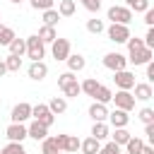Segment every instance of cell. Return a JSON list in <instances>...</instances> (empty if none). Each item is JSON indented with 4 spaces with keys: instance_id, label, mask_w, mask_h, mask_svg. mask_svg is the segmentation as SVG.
Returning a JSON list of instances; mask_svg holds the SVG:
<instances>
[{
    "instance_id": "f6af8a7d",
    "label": "cell",
    "mask_w": 154,
    "mask_h": 154,
    "mask_svg": "<svg viewBox=\"0 0 154 154\" xmlns=\"http://www.w3.org/2000/svg\"><path fill=\"white\" fill-rule=\"evenodd\" d=\"M147 77H149V79H154V63H152V60L147 63Z\"/></svg>"
},
{
    "instance_id": "f35d334b",
    "label": "cell",
    "mask_w": 154,
    "mask_h": 154,
    "mask_svg": "<svg viewBox=\"0 0 154 154\" xmlns=\"http://www.w3.org/2000/svg\"><path fill=\"white\" fill-rule=\"evenodd\" d=\"M140 120H142V123H154V111H152L149 106L142 108V111H140Z\"/></svg>"
},
{
    "instance_id": "7dc6e473",
    "label": "cell",
    "mask_w": 154,
    "mask_h": 154,
    "mask_svg": "<svg viewBox=\"0 0 154 154\" xmlns=\"http://www.w3.org/2000/svg\"><path fill=\"white\" fill-rule=\"evenodd\" d=\"M5 72H7V67H5V60H0V77H2Z\"/></svg>"
},
{
    "instance_id": "b9f144b4",
    "label": "cell",
    "mask_w": 154,
    "mask_h": 154,
    "mask_svg": "<svg viewBox=\"0 0 154 154\" xmlns=\"http://www.w3.org/2000/svg\"><path fill=\"white\" fill-rule=\"evenodd\" d=\"M55 144H58V152H65V147H67V135H55Z\"/></svg>"
},
{
    "instance_id": "bcb514c9",
    "label": "cell",
    "mask_w": 154,
    "mask_h": 154,
    "mask_svg": "<svg viewBox=\"0 0 154 154\" xmlns=\"http://www.w3.org/2000/svg\"><path fill=\"white\" fill-rule=\"evenodd\" d=\"M140 154H154V147H149V144H144V147H142V152H140Z\"/></svg>"
},
{
    "instance_id": "4316f807",
    "label": "cell",
    "mask_w": 154,
    "mask_h": 154,
    "mask_svg": "<svg viewBox=\"0 0 154 154\" xmlns=\"http://www.w3.org/2000/svg\"><path fill=\"white\" fill-rule=\"evenodd\" d=\"M41 19H43V24H51V26H55V24H58V19H60V14H58V10H55V7H51V10H43Z\"/></svg>"
},
{
    "instance_id": "836d02e7",
    "label": "cell",
    "mask_w": 154,
    "mask_h": 154,
    "mask_svg": "<svg viewBox=\"0 0 154 154\" xmlns=\"http://www.w3.org/2000/svg\"><path fill=\"white\" fill-rule=\"evenodd\" d=\"M87 31L89 34H101L103 31V22L101 19H89L87 22Z\"/></svg>"
},
{
    "instance_id": "5bb4252c",
    "label": "cell",
    "mask_w": 154,
    "mask_h": 154,
    "mask_svg": "<svg viewBox=\"0 0 154 154\" xmlns=\"http://www.w3.org/2000/svg\"><path fill=\"white\" fill-rule=\"evenodd\" d=\"M89 118H91V120H106V118H108V108H106V103L94 101V103L89 106Z\"/></svg>"
},
{
    "instance_id": "d6986e66",
    "label": "cell",
    "mask_w": 154,
    "mask_h": 154,
    "mask_svg": "<svg viewBox=\"0 0 154 154\" xmlns=\"http://www.w3.org/2000/svg\"><path fill=\"white\" fill-rule=\"evenodd\" d=\"M36 36H38L43 43H53L58 34H55V26H51V24H43V26L38 29V34H36Z\"/></svg>"
},
{
    "instance_id": "484cf974",
    "label": "cell",
    "mask_w": 154,
    "mask_h": 154,
    "mask_svg": "<svg viewBox=\"0 0 154 154\" xmlns=\"http://www.w3.org/2000/svg\"><path fill=\"white\" fill-rule=\"evenodd\" d=\"M111 137H113V140H111V142H116V144H118V147H123V144H125V142H128V140H130V132H128V130H125V128H116V130H113V135H111Z\"/></svg>"
},
{
    "instance_id": "8fae6325",
    "label": "cell",
    "mask_w": 154,
    "mask_h": 154,
    "mask_svg": "<svg viewBox=\"0 0 154 154\" xmlns=\"http://www.w3.org/2000/svg\"><path fill=\"white\" fill-rule=\"evenodd\" d=\"M26 72H29V77H31L34 82H41V79L48 75V65H46L43 60H34V63L29 65V70H26Z\"/></svg>"
},
{
    "instance_id": "f546056e",
    "label": "cell",
    "mask_w": 154,
    "mask_h": 154,
    "mask_svg": "<svg viewBox=\"0 0 154 154\" xmlns=\"http://www.w3.org/2000/svg\"><path fill=\"white\" fill-rule=\"evenodd\" d=\"M79 89H82V91H84L87 96H94V91L99 89V82H96L94 77H89V79H84V82L79 84Z\"/></svg>"
},
{
    "instance_id": "9a60e30c",
    "label": "cell",
    "mask_w": 154,
    "mask_h": 154,
    "mask_svg": "<svg viewBox=\"0 0 154 154\" xmlns=\"http://www.w3.org/2000/svg\"><path fill=\"white\" fill-rule=\"evenodd\" d=\"M46 106L51 108L53 116H58V113H65V111H67V99H65V96H53L51 103H46Z\"/></svg>"
},
{
    "instance_id": "c3c4849f",
    "label": "cell",
    "mask_w": 154,
    "mask_h": 154,
    "mask_svg": "<svg viewBox=\"0 0 154 154\" xmlns=\"http://www.w3.org/2000/svg\"><path fill=\"white\" fill-rule=\"evenodd\" d=\"M10 2H14V5H17V2H22V0H10Z\"/></svg>"
},
{
    "instance_id": "ee69618b",
    "label": "cell",
    "mask_w": 154,
    "mask_h": 154,
    "mask_svg": "<svg viewBox=\"0 0 154 154\" xmlns=\"http://www.w3.org/2000/svg\"><path fill=\"white\" fill-rule=\"evenodd\" d=\"M144 135L149 140H154V123H144Z\"/></svg>"
},
{
    "instance_id": "2e32d148",
    "label": "cell",
    "mask_w": 154,
    "mask_h": 154,
    "mask_svg": "<svg viewBox=\"0 0 154 154\" xmlns=\"http://www.w3.org/2000/svg\"><path fill=\"white\" fill-rule=\"evenodd\" d=\"M91 137L99 140V142L108 137V125H106V120H94V125H91Z\"/></svg>"
},
{
    "instance_id": "ba28073f",
    "label": "cell",
    "mask_w": 154,
    "mask_h": 154,
    "mask_svg": "<svg viewBox=\"0 0 154 154\" xmlns=\"http://www.w3.org/2000/svg\"><path fill=\"white\" fill-rule=\"evenodd\" d=\"M5 135H7L10 142H24L26 140V125L24 123H10L7 130H5Z\"/></svg>"
},
{
    "instance_id": "8992f818",
    "label": "cell",
    "mask_w": 154,
    "mask_h": 154,
    "mask_svg": "<svg viewBox=\"0 0 154 154\" xmlns=\"http://www.w3.org/2000/svg\"><path fill=\"white\" fill-rule=\"evenodd\" d=\"M125 65H128V58H125L123 53H106V55H103V67H108V70H113V72L125 70Z\"/></svg>"
},
{
    "instance_id": "4fadbf2b",
    "label": "cell",
    "mask_w": 154,
    "mask_h": 154,
    "mask_svg": "<svg viewBox=\"0 0 154 154\" xmlns=\"http://www.w3.org/2000/svg\"><path fill=\"white\" fill-rule=\"evenodd\" d=\"M26 137H34V140H36V142H41V140H43V137H48V128H46V125H41V123H36V120H34V123H31V125H29V128H26Z\"/></svg>"
},
{
    "instance_id": "d4e9b609",
    "label": "cell",
    "mask_w": 154,
    "mask_h": 154,
    "mask_svg": "<svg viewBox=\"0 0 154 154\" xmlns=\"http://www.w3.org/2000/svg\"><path fill=\"white\" fill-rule=\"evenodd\" d=\"M5 67H7V72H19V67H22V55H7L5 58Z\"/></svg>"
},
{
    "instance_id": "cb8c5ba5",
    "label": "cell",
    "mask_w": 154,
    "mask_h": 154,
    "mask_svg": "<svg viewBox=\"0 0 154 154\" xmlns=\"http://www.w3.org/2000/svg\"><path fill=\"white\" fill-rule=\"evenodd\" d=\"M7 48H10V53L12 55H24V51H26V43H24V38H12L10 43H7Z\"/></svg>"
},
{
    "instance_id": "60d3db41",
    "label": "cell",
    "mask_w": 154,
    "mask_h": 154,
    "mask_svg": "<svg viewBox=\"0 0 154 154\" xmlns=\"http://www.w3.org/2000/svg\"><path fill=\"white\" fill-rule=\"evenodd\" d=\"M142 41H144V46H147V48H154V29H152V26L147 29V36H144Z\"/></svg>"
},
{
    "instance_id": "74e56055",
    "label": "cell",
    "mask_w": 154,
    "mask_h": 154,
    "mask_svg": "<svg viewBox=\"0 0 154 154\" xmlns=\"http://www.w3.org/2000/svg\"><path fill=\"white\" fill-rule=\"evenodd\" d=\"M118 152H120V147H118L116 142H108V144H103L96 154H118Z\"/></svg>"
},
{
    "instance_id": "d590c367",
    "label": "cell",
    "mask_w": 154,
    "mask_h": 154,
    "mask_svg": "<svg viewBox=\"0 0 154 154\" xmlns=\"http://www.w3.org/2000/svg\"><path fill=\"white\" fill-rule=\"evenodd\" d=\"M29 2H31L34 10H41V12H43V10H51L55 0H29Z\"/></svg>"
},
{
    "instance_id": "30bf717a",
    "label": "cell",
    "mask_w": 154,
    "mask_h": 154,
    "mask_svg": "<svg viewBox=\"0 0 154 154\" xmlns=\"http://www.w3.org/2000/svg\"><path fill=\"white\" fill-rule=\"evenodd\" d=\"M113 82H116L118 89H132L135 87V75L128 72V70H118L116 77H113Z\"/></svg>"
},
{
    "instance_id": "7a4b0ae2",
    "label": "cell",
    "mask_w": 154,
    "mask_h": 154,
    "mask_svg": "<svg viewBox=\"0 0 154 154\" xmlns=\"http://www.w3.org/2000/svg\"><path fill=\"white\" fill-rule=\"evenodd\" d=\"M108 19H111V24H130L132 10H128L125 5H113V7H108Z\"/></svg>"
},
{
    "instance_id": "9c48e42d",
    "label": "cell",
    "mask_w": 154,
    "mask_h": 154,
    "mask_svg": "<svg viewBox=\"0 0 154 154\" xmlns=\"http://www.w3.org/2000/svg\"><path fill=\"white\" fill-rule=\"evenodd\" d=\"M29 116H31V103H26V101H19V103L12 108V113H10L12 123H24Z\"/></svg>"
},
{
    "instance_id": "f907efd6",
    "label": "cell",
    "mask_w": 154,
    "mask_h": 154,
    "mask_svg": "<svg viewBox=\"0 0 154 154\" xmlns=\"http://www.w3.org/2000/svg\"><path fill=\"white\" fill-rule=\"evenodd\" d=\"M55 154H60V152H55Z\"/></svg>"
},
{
    "instance_id": "ffe728a7",
    "label": "cell",
    "mask_w": 154,
    "mask_h": 154,
    "mask_svg": "<svg viewBox=\"0 0 154 154\" xmlns=\"http://www.w3.org/2000/svg\"><path fill=\"white\" fill-rule=\"evenodd\" d=\"M79 149H82L84 154H96V152L101 149V142H99V140H94V137H87V140H82V142H79Z\"/></svg>"
},
{
    "instance_id": "7c38bea8",
    "label": "cell",
    "mask_w": 154,
    "mask_h": 154,
    "mask_svg": "<svg viewBox=\"0 0 154 154\" xmlns=\"http://www.w3.org/2000/svg\"><path fill=\"white\" fill-rule=\"evenodd\" d=\"M128 111H120V108H116V111H111L108 113V123L113 125V128H125L128 125Z\"/></svg>"
},
{
    "instance_id": "4dcf8cb0",
    "label": "cell",
    "mask_w": 154,
    "mask_h": 154,
    "mask_svg": "<svg viewBox=\"0 0 154 154\" xmlns=\"http://www.w3.org/2000/svg\"><path fill=\"white\" fill-rule=\"evenodd\" d=\"M125 7L135 10V12H144V10H149V0H125Z\"/></svg>"
},
{
    "instance_id": "52a82bcc",
    "label": "cell",
    "mask_w": 154,
    "mask_h": 154,
    "mask_svg": "<svg viewBox=\"0 0 154 154\" xmlns=\"http://www.w3.org/2000/svg\"><path fill=\"white\" fill-rule=\"evenodd\" d=\"M108 38H111L113 43H125V41L130 38L128 24H111V26H108Z\"/></svg>"
},
{
    "instance_id": "7bdbcfd3",
    "label": "cell",
    "mask_w": 154,
    "mask_h": 154,
    "mask_svg": "<svg viewBox=\"0 0 154 154\" xmlns=\"http://www.w3.org/2000/svg\"><path fill=\"white\" fill-rule=\"evenodd\" d=\"M144 24H147V26L154 24V10H144Z\"/></svg>"
},
{
    "instance_id": "e575fe53",
    "label": "cell",
    "mask_w": 154,
    "mask_h": 154,
    "mask_svg": "<svg viewBox=\"0 0 154 154\" xmlns=\"http://www.w3.org/2000/svg\"><path fill=\"white\" fill-rule=\"evenodd\" d=\"M75 79H77V77H75V72H70V70H67V72H63V75H58V87L63 89L65 84H70V82H75Z\"/></svg>"
},
{
    "instance_id": "ac0fdd59",
    "label": "cell",
    "mask_w": 154,
    "mask_h": 154,
    "mask_svg": "<svg viewBox=\"0 0 154 154\" xmlns=\"http://www.w3.org/2000/svg\"><path fill=\"white\" fill-rule=\"evenodd\" d=\"M135 99H140V101H147V99H152V87L147 84V82H135Z\"/></svg>"
},
{
    "instance_id": "ab89813d",
    "label": "cell",
    "mask_w": 154,
    "mask_h": 154,
    "mask_svg": "<svg viewBox=\"0 0 154 154\" xmlns=\"http://www.w3.org/2000/svg\"><path fill=\"white\" fill-rule=\"evenodd\" d=\"M82 5H84V10H89V12H99V10H101V0H82Z\"/></svg>"
},
{
    "instance_id": "d6a6232c",
    "label": "cell",
    "mask_w": 154,
    "mask_h": 154,
    "mask_svg": "<svg viewBox=\"0 0 154 154\" xmlns=\"http://www.w3.org/2000/svg\"><path fill=\"white\" fill-rule=\"evenodd\" d=\"M63 94H65V96H77V94H82V89H79V82L75 79V82L65 84V87H63Z\"/></svg>"
},
{
    "instance_id": "f1b7e54d",
    "label": "cell",
    "mask_w": 154,
    "mask_h": 154,
    "mask_svg": "<svg viewBox=\"0 0 154 154\" xmlns=\"http://www.w3.org/2000/svg\"><path fill=\"white\" fill-rule=\"evenodd\" d=\"M0 154H26V149L22 147V142H7L0 149Z\"/></svg>"
},
{
    "instance_id": "83f0119b",
    "label": "cell",
    "mask_w": 154,
    "mask_h": 154,
    "mask_svg": "<svg viewBox=\"0 0 154 154\" xmlns=\"http://www.w3.org/2000/svg\"><path fill=\"white\" fill-rule=\"evenodd\" d=\"M55 152H58L55 137H43L41 140V154H55Z\"/></svg>"
},
{
    "instance_id": "44dd1931",
    "label": "cell",
    "mask_w": 154,
    "mask_h": 154,
    "mask_svg": "<svg viewBox=\"0 0 154 154\" xmlns=\"http://www.w3.org/2000/svg\"><path fill=\"white\" fill-rule=\"evenodd\" d=\"M75 10H77L75 0H60V2H58V14H60V17H72Z\"/></svg>"
},
{
    "instance_id": "6da1fadb",
    "label": "cell",
    "mask_w": 154,
    "mask_h": 154,
    "mask_svg": "<svg viewBox=\"0 0 154 154\" xmlns=\"http://www.w3.org/2000/svg\"><path fill=\"white\" fill-rule=\"evenodd\" d=\"M24 43H26V51H24V53L31 58V63H34V60H43V55H46V43H43L36 34H34V36H26Z\"/></svg>"
},
{
    "instance_id": "277c9868",
    "label": "cell",
    "mask_w": 154,
    "mask_h": 154,
    "mask_svg": "<svg viewBox=\"0 0 154 154\" xmlns=\"http://www.w3.org/2000/svg\"><path fill=\"white\" fill-rule=\"evenodd\" d=\"M111 101H113L116 108H120V111H130V108H135V96H132L128 89H118V91L111 96Z\"/></svg>"
},
{
    "instance_id": "3957f363",
    "label": "cell",
    "mask_w": 154,
    "mask_h": 154,
    "mask_svg": "<svg viewBox=\"0 0 154 154\" xmlns=\"http://www.w3.org/2000/svg\"><path fill=\"white\" fill-rule=\"evenodd\" d=\"M31 116H34L36 123H41V125H46V128H51L53 120H55V116L51 113V108H48L46 103H36V106H31Z\"/></svg>"
},
{
    "instance_id": "f5cc1de1",
    "label": "cell",
    "mask_w": 154,
    "mask_h": 154,
    "mask_svg": "<svg viewBox=\"0 0 154 154\" xmlns=\"http://www.w3.org/2000/svg\"><path fill=\"white\" fill-rule=\"evenodd\" d=\"M0 19H2V17H0Z\"/></svg>"
},
{
    "instance_id": "e0dca14e",
    "label": "cell",
    "mask_w": 154,
    "mask_h": 154,
    "mask_svg": "<svg viewBox=\"0 0 154 154\" xmlns=\"http://www.w3.org/2000/svg\"><path fill=\"white\" fill-rule=\"evenodd\" d=\"M65 63H67V67H70V72H79V70H84V55H79V53H70L67 58H65Z\"/></svg>"
},
{
    "instance_id": "7402d4cb",
    "label": "cell",
    "mask_w": 154,
    "mask_h": 154,
    "mask_svg": "<svg viewBox=\"0 0 154 154\" xmlns=\"http://www.w3.org/2000/svg\"><path fill=\"white\" fill-rule=\"evenodd\" d=\"M111 96H113V91L108 89V87H103V84H99V89L94 91V101H99V103H111Z\"/></svg>"
},
{
    "instance_id": "1f68e13d",
    "label": "cell",
    "mask_w": 154,
    "mask_h": 154,
    "mask_svg": "<svg viewBox=\"0 0 154 154\" xmlns=\"http://www.w3.org/2000/svg\"><path fill=\"white\" fill-rule=\"evenodd\" d=\"M12 38H14V31H12L10 26L0 24V46H7V43H10Z\"/></svg>"
},
{
    "instance_id": "681fc988",
    "label": "cell",
    "mask_w": 154,
    "mask_h": 154,
    "mask_svg": "<svg viewBox=\"0 0 154 154\" xmlns=\"http://www.w3.org/2000/svg\"><path fill=\"white\" fill-rule=\"evenodd\" d=\"M118 154H125V152H118Z\"/></svg>"
},
{
    "instance_id": "5b68a950",
    "label": "cell",
    "mask_w": 154,
    "mask_h": 154,
    "mask_svg": "<svg viewBox=\"0 0 154 154\" xmlns=\"http://www.w3.org/2000/svg\"><path fill=\"white\" fill-rule=\"evenodd\" d=\"M51 53H53L55 60H65V58L70 55V38H60V36H55V41L51 43Z\"/></svg>"
},
{
    "instance_id": "603a6c76",
    "label": "cell",
    "mask_w": 154,
    "mask_h": 154,
    "mask_svg": "<svg viewBox=\"0 0 154 154\" xmlns=\"http://www.w3.org/2000/svg\"><path fill=\"white\" fill-rule=\"evenodd\" d=\"M123 147H125V154H140L142 147H144V142H142L140 137H132V135H130V140H128Z\"/></svg>"
},
{
    "instance_id": "816d5d0a",
    "label": "cell",
    "mask_w": 154,
    "mask_h": 154,
    "mask_svg": "<svg viewBox=\"0 0 154 154\" xmlns=\"http://www.w3.org/2000/svg\"><path fill=\"white\" fill-rule=\"evenodd\" d=\"M65 154H67V152H65Z\"/></svg>"
},
{
    "instance_id": "8d00e7d4",
    "label": "cell",
    "mask_w": 154,
    "mask_h": 154,
    "mask_svg": "<svg viewBox=\"0 0 154 154\" xmlns=\"http://www.w3.org/2000/svg\"><path fill=\"white\" fill-rule=\"evenodd\" d=\"M79 142H82L79 137L67 135V147H65V152H67V154H70V152H77V149H79Z\"/></svg>"
}]
</instances>
